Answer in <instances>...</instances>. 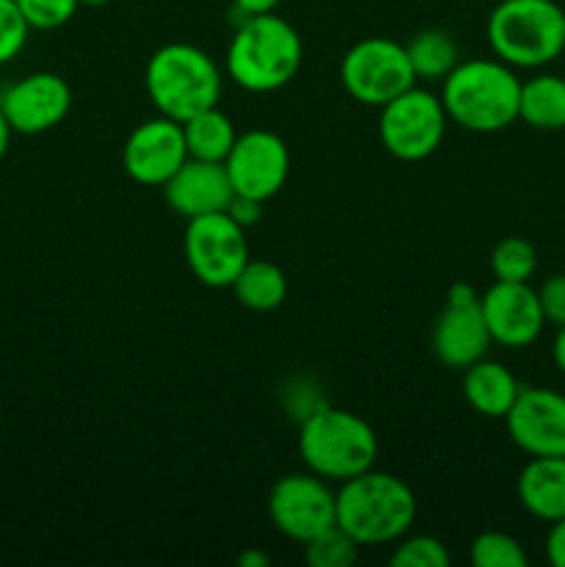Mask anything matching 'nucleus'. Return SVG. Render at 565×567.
<instances>
[{
  "label": "nucleus",
  "mask_w": 565,
  "mask_h": 567,
  "mask_svg": "<svg viewBox=\"0 0 565 567\" xmlns=\"http://www.w3.org/2000/svg\"><path fill=\"white\" fill-rule=\"evenodd\" d=\"M415 493L399 476L386 471H366L341 482L336 493V524L358 546L399 543L415 524Z\"/></svg>",
  "instance_id": "nucleus-1"
},
{
  "label": "nucleus",
  "mask_w": 565,
  "mask_h": 567,
  "mask_svg": "<svg viewBox=\"0 0 565 567\" xmlns=\"http://www.w3.org/2000/svg\"><path fill=\"white\" fill-rule=\"evenodd\" d=\"M225 66L244 92L271 94L288 86L302 66V39L275 11L244 17L227 44Z\"/></svg>",
  "instance_id": "nucleus-2"
},
{
  "label": "nucleus",
  "mask_w": 565,
  "mask_h": 567,
  "mask_svg": "<svg viewBox=\"0 0 565 567\" xmlns=\"http://www.w3.org/2000/svg\"><path fill=\"white\" fill-rule=\"evenodd\" d=\"M441 86L449 122L471 133H499L518 120L521 81L499 59L460 61Z\"/></svg>",
  "instance_id": "nucleus-3"
},
{
  "label": "nucleus",
  "mask_w": 565,
  "mask_h": 567,
  "mask_svg": "<svg viewBox=\"0 0 565 567\" xmlns=\"http://www.w3.org/2000/svg\"><path fill=\"white\" fill-rule=\"evenodd\" d=\"M380 443L366 419L349 410L319 404L299 426V457L310 474L327 482H347L374 468Z\"/></svg>",
  "instance_id": "nucleus-4"
},
{
  "label": "nucleus",
  "mask_w": 565,
  "mask_h": 567,
  "mask_svg": "<svg viewBox=\"0 0 565 567\" xmlns=\"http://www.w3.org/2000/svg\"><path fill=\"white\" fill-rule=\"evenodd\" d=\"M487 44L513 70H537L565 50V9L554 0H502L487 17Z\"/></svg>",
  "instance_id": "nucleus-5"
},
{
  "label": "nucleus",
  "mask_w": 565,
  "mask_h": 567,
  "mask_svg": "<svg viewBox=\"0 0 565 567\" xmlns=\"http://www.w3.org/2000/svg\"><path fill=\"white\" fill-rule=\"evenodd\" d=\"M144 86L158 114L186 122L188 116L219 105L222 72L205 50L172 42L150 55Z\"/></svg>",
  "instance_id": "nucleus-6"
},
{
  "label": "nucleus",
  "mask_w": 565,
  "mask_h": 567,
  "mask_svg": "<svg viewBox=\"0 0 565 567\" xmlns=\"http://www.w3.org/2000/svg\"><path fill=\"white\" fill-rule=\"evenodd\" d=\"M449 116L430 89L410 86L380 109V142L393 158L424 161L441 147Z\"/></svg>",
  "instance_id": "nucleus-7"
},
{
  "label": "nucleus",
  "mask_w": 565,
  "mask_h": 567,
  "mask_svg": "<svg viewBox=\"0 0 565 567\" xmlns=\"http://www.w3.org/2000/svg\"><path fill=\"white\" fill-rule=\"evenodd\" d=\"M341 83L358 103L382 109L404 89L415 86V75L404 44L386 37H369L352 44L341 59Z\"/></svg>",
  "instance_id": "nucleus-8"
},
{
  "label": "nucleus",
  "mask_w": 565,
  "mask_h": 567,
  "mask_svg": "<svg viewBox=\"0 0 565 567\" xmlns=\"http://www.w3.org/2000/svg\"><path fill=\"white\" fill-rule=\"evenodd\" d=\"M183 255H186L192 275L203 286L230 288L238 271L249 260L247 236H244V227L233 221L227 210L197 216V219H188L186 225Z\"/></svg>",
  "instance_id": "nucleus-9"
},
{
  "label": "nucleus",
  "mask_w": 565,
  "mask_h": 567,
  "mask_svg": "<svg viewBox=\"0 0 565 567\" xmlns=\"http://www.w3.org/2000/svg\"><path fill=\"white\" fill-rule=\"evenodd\" d=\"M269 518L282 537L305 546L336 526V491L310 471L282 476L269 493Z\"/></svg>",
  "instance_id": "nucleus-10"
},
{
  "label": "nucleus",
  "mask_w": 565,
  "mask_h": 567,
  "mask_svg": "<svg viewBox=\"0 0 565 567\" xmlns=\"http://www.w3.org/2000/svg\"><path fill=\"white\" fill-rule=\"evenodd\" d=\"M491 343L480 293L469 282H454L432 327V352L446 369L463 371L485 358Z\"/></svg>",
  "instance_id": "nucleus-11"
},
{
  "label": "nucleus",
  "mask_w": 565,
  "mask_h": 567,
  "mask_svg": "<svg viewBox=\"0 0 565 567\" xmlns=\"http://www.w3.org/2000/svg\"><path fill=\"white\" fill-rule=\"evenodd\" d=\"M225 169L233 192L266 203L286 186L291 155L277 133L247 131L233 144L230 155L225 158Z\"/></svg>",
  "instance_id": "nucleus-12"
},
{
  "label": "nucleus",
  "mask_w": 565,
  "mask_h": 567,
  "mask_svg": "<svg viewBox=\"0 0 565 567\" xmlns=\"http://www.w3.org/2000/svg\"><path fill=\"white\" fill-rule=\"evenodd\" d=\"M188 161L183 125L177 120L158 114L144 120L127 136L122 147V166L127 177L138 186H161Z\"/></svg>",
  "instance_id": "nucleus-13"
},
{
  "label": "nucleus",
  "mask_w": 565,
  "mask_h": 567,
  "mask_svg": "<svg viewBox=\"0 0 565 567\" xmlns=\"http://www.w3.org/2000/svg\"><path fill=\"white\" fill-rule=\"evenodd\" d=\"M510 437L530 457H565V396L552 388L521 385L504 415Z\"/></svg>",
  "instance_id": "nucleus-14"
},
{
  "label": "nucleus",
  "mask_w": 565,
  "mask_h": 567,
  "mask_svg": "<svg viewBox=\"0 0 565 567\" xmlns=\"http://www.w3.org/2000/svg\"><path fill=\"white\" fill-rule=\"evenodd\" d=\"M72 109V89L55 72H31L0 94V111L14 133L39 136L66 120Z\"/></svg>",
  "instance_id": "nucleus-15"
},
{
  "label": "nucleus",
  "mask_w": 565,
  "mask_h": 567,
  "mask_svg": "<svg viewBox=\"0 0 565 567\" xmlns=\"http://www.w3.org/2000/svg\"><path fill=\"white\" fill-rule=\"evenodd\" d=\"M491 341L507 349H524L541 338L546 327L541 299L530 282L496 280L480 297Z\"/></svg>",
  "instance_id": "nucleus-16"
},
{
  "label": "nucleus",
  "mask_w": 565,
  "mask_h": 567,
  "mask_svg": "<svg viewBox=\"0 0 565 567\" xmlns=\"http://www.w3.org/2000/svg\"><path fill=\"white\" fill-rule=\"evenodd\" d=\"M233 197L236 192H233L225 164H214V161L188 158L164 183V199L186 221L197 219V216L222 214Z\"/></svg>",
  "instance_id": "nucleus-17"
},
{
  "label": "nucleus",
  "mask_w": 565,
  "mask_h": 567,
  "mask_svg": "<svg viewBox=\"0 0 565 567\" xmlns=\"http://www.w3.org/2000/svg\"><path fill=\"white\" fill-rule=\"evenodd\" d=\"M518 502L535 518H565V457H530L518 474Z\"/></svg>",
  "instance_id": "nucleus-18"
},
{
  "label": "nucleus",
  "mask_w": 565,
  "mask_h": 567,
  "mask_svg": "<svg viewBox=\"0 0 565 567\" xmlns=\"http://www.w3.org/2000/svg\"><path fill=\"white\" fill-rule=\"evenodd\" d=\"M521 393V382L515 380L507 365L496 360H476L463 369V396L474 413L482 419H502L510 413Z\"/></svg>",
  "instance_id": "nucleus-19"
},
{
  "label": "nucleus",
  "mask_w": 565,
  "mask_h": 567,
  "mask_svg": "<svg viewBox=\"0 0 565 567\" xmlns=\"http://www.w3.org/2000/svg\"><path fill=\"white\" fill-rule=\"evenodd\" d=\"M183 125V138H186L188 158L197 161H214V164H225L230 155L233 144H236L238 133L230 116L219 111V105L199 111V114L188 116Z\"/></svg>",
  "instance_id": "nucleus-20"
},
{
  "label": "nucleus",
  "mask_w": 565,
  "mask_h": 567,
  "mask_svg": "<svg viewBox=\"0 0 565 567\" xmlns=\"http://www.w3.org/2000/svg\"><path fill=\"white\" fill-rule=\"evenodd\" d=\"M518 120L535 131H563L565 127V78L535 75L521 81Z\"/></svg>",
  "instance_id": "nucleus-21"
},
{
  "label": "nucleus",
  "mask_w": 565,
  "mask_h": 567,
  "mask_svg": "<svg viewBox=\"0 0 565 567\" xmlns=\"http://www.w3.org/2000/svg\"><path fill=\"white\" fill-rule=\"evenodd\" d=\"M233 293L238 302L255 313H269L286 302L288 280L286 271L271 260H247L242 271H238L236 282H233Z\"/></svg>",
  "instance_id": "nucleus-22"
},
{
  "label": "nucleus",
  "mask_w": 565,
  "mask_h": 567,
  "mask_svg": "<svg viewBox=\"0 0 565 567\" xmlns=\"http://www.w3.org/2000/svg\"><path fill=\"white\" fill-rule=\"evenodd\" d=\"M404 50H408L413 75L421 81H443L460 64V50L452 33L441 31V28L419 31L404 44Z\"/></svg>",
  "instance_id": "nucleus-23"
},
{
  "label": "nucleus",
  "mask_w": 565,
  "mask_h": 567,
  "mask_svg": "<svg viewBox=\"0 0 565 567\" xmlns=\"http://www.w3.org/2000/svg\"><path fill=\"white\" fill-rule=\"evenodd\" d=\"M537 269V252L526 238L510 236L493 247L491 271L502 282H530Z\"/></svg>",
  "instance_id": "nucleus-24"
},
{
  "label": "nucleus",
  "mask_w": 565,
  "mask_h": 567,
  "mask_svg": "<svg viewBox=\"0 0 565 567\" xmlns=\"http://www.w3.org/2000/svg\"><path fill=\"white\" fill-rule=\"evenodd\" d=\"M471 565L474 567H526L530 557H526L524 546L515 540L513 535L504 532H482L471 543Z\"/></svg>",
  "instance_id": "nucleus-25"
},
{
  "label": "nucleus",
  "mask_w": 565,
  "mask_h": 567,
  "mask_svg": "<svg viewBox=\"0 0 565 567\" xmlns=\"http://www.w3.org/2000/svg\"><path fill=\"white\" fill-rule=\"evenodd\" d=\"M358 543L336 524L332 529L305 543V563L310 567H349L358 559Z\"/></svg>",
  "instance_id": "nucleus-26"
},
{
  "label": "nucleus",
  "mask_w": 565,
  "mask_h": 567,
  "mask_svg": "<svg viewBox=\"0 0 565 567\" xmlns=\"http://www.w3.org/2000/svg\"><path fill=\"white\" fill-rule=\"evenodd\" d=\"M393 567H449L452 557H449L446 546L438 537L430 535H415L402 537L397 543V551L391 554Z\"/></svg>",
  "instance_id": "nucleus-27"
},
{
  "label": "nucleus",
  "mask_w": 565,
  "mask_h": 567,
  "mask_svg": "<svg viewBox=\"0 0 565 567\" xmlns=\"http://www.w3.org/2000/svg\"><path fill=\"white\" fill-rule=\"evenodd\" d=\"M28 33H31V25L22 17L17 0H0V66L22 53Z\"/></svg>",
  "instance_id": "nucleus-28"
},
{
  "label": "nucleus",
  "mask_w": 565,
  "mask_h": 567,
  "mask_svg": "<svg viewBox=\"0 0 565 567\" xmlns=\"http://www.w3.org/2000/svg\"><path fill=\"white\" fill-rule=\"evenodd\" d=\"M22 17L31 25V31H53V28L66 25L75 17L78 0H17Z\"/></svg>",
  "instance_id": "nucleus-29"
},
{
  "label": "nucleus",
  "mask_w": 565,
  "mask_h": 567,
  "mask_svg": "<svg viewBox=\"0 0 565 567\" xmlns=\"http://www.w3.org/2000/svg\"><path fill=\"white\" fill-rule=\"evenodd\" d=\"M537 299H541L546 324L565 327V275L546 277L543 286L537 288Z\"/></svg>",
  "instance_id": "nucleus-30"
},
{
  "label": "nucleus",
  "mask_w": 565,
  "mask_h": 567,
  "mask_svg": "<svg viewBox=\"0 0 565 567\" xmlns=\"http://www.w3.org/2000/svg\"><path fill=\"white\" fill-rule=\"evenodd\" d=\"M260 210H264V203H258V199H253V197H242V194H236V197L230 199V205H227V214H230V219L238 221L244 230H247V227H253L255 221L260 219Z\"/></svg>",
  "instance_id": "nucleus-31"
},
{
  "label": "nucleus",
  "mask_w": 565,
  "mask_h": 567,
  "mask_svg": "<svg viewBox=\"0 0 565 567\" xmlns=\"http://www.w3.org/2000/svg\"><path fill=\"white\" fill-rule=\"evenodd\" d=\"M546 557L554 567H565V518L554 520L546 535Z\"/></svg>",
  "instance_id": "nucleus-32"
},
{
  "label": "nucleus",
  "mask_w": 565,
  "mask_h": 567,
  "mask_svg": "<svg viewBox=\"0 0 565 567\" xmlns=\"http://www.w3.org/2000/svg\"><path fill=\"white\" fill-rule=\"evenodd\" d=\"M280 6V0H233V11L242 17H253V14H269Z\"/></svg>",
  "instance_id": "nucleus-33"
},
{
  "label": "nucleus",
  "mask_w": 565,
  "mask_h": 567,
  "mask_svg": "<svg viewBox=\"0 0 565 567\" xmlns=\"http://www.w3.org/2000/svg\"><path fill=\"white\" fill-rule=\"evenodd\" d=\"M552 358L557 363V369L565 374V327H557V338H554Z\"/></svg>",
  "instance_id": "nucleus-34"
},
{
  "label": "nucleus",
  "mask_w": 565,
  "mask_h": 567,
  "mask_svg": "<svg viewBox=\"0 0 565 567\" xmlns=\"http://www.w3.org/2000/svg\"><path fill=\"white\" fill-rule=\"evenodd\" d=\"M11 136H14V127L9 125V120H6V114H3V111H0V161H3L6 153H9Z\"/></svg>",
  "instance_id": "nucleus-35"
},
{
  "label": "nucleus",
  "mask_w": 565,
  "mask_h": 567,
  "mask_svg": "<svg viewBox=\"0 0 565 567\" xmlns=\"http://www.w3.org/2000/svg\"><path fill=\"white\" fill-rule=\"evenodd\" d=\"M238 563L242 565H269V559L264 557V554H244V557H238Z\"/></svg>",
  "instance_id": "nucleus-36"
},
{
  "label": "nucleus",
  "mask_w": 565,
  "mask_h": 567,
  "mask_svg": "<svg viewBox=\"0 0 565 567\" xmlns=\"http://www.w3.org/2000/svg\"><path fill=\"white\" fill-rule=\"evenodd\" d=\"M81 6H92V9H97V6H105L109 0H78Z\"/></svg>",
  "instance_id": "nucleus-37"
}]
</instances>
